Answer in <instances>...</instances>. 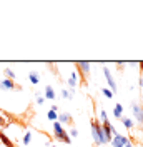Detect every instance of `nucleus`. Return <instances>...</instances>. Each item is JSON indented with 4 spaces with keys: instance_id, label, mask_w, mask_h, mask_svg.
<instances>
[{
    "instance_id": "b1692460",
    "label": "nucleus",
    "mask_w": 143,
    "mask_h": 147,
    "mask_svg": "<svg viewBox=\"0 0 143 147\" xmlns=\"http://www.w3.org/2000/svg\"><path fill=\"white\" fill-rule=\"evenodd\" d=\"M140 65H142V69H143V62H142V64H140Z\"/></svg>"
},
{
    "instance_id": "20e7f679",
    "label": "nucleus",
    "mask_w": 143,
    "mask_h": 147,
    "mask_svg": "<svg viewBox=\"0 0 143 147\" xmlns=\"http://www.w3.org/2000/svg\"><path fill=\"white\" fill-rule=\"evenodd\" d=\"M17 85L13 80H10V79H5V80H0V89H5V90H12V89H15Z\"/></svg>"
},
{
    "instance_id": "f257e3e1",
    "label": "nucleus",
    "mask_w": 143,
    "mask_h": 147,
    "mask_svg": "<svg viewBox=\"0 0 143 147\" xmlns=\"http://www.w3.org/2000/svg\"><path fill=\"white\" fill-rule=\"evenodd\" d=\"M92 136H93V140H95V144H98V146H102V144H107V139H105V134H103V129H102V125H100L97 120H92Z\"/></svg>"
},
{
    "instance_id": "4be33fe9",
    "label": "nucleus",
    "mask_w": 143,
    "mask_h": 147,
    "mask_svg": "<svg viewBox=\"0 0 143 147\" xmlns=\"http://www.w3.org/2000/svg\"><path fill=\"white\" fill-rule=\"evenodd\" d=\"M102 120L107 122V112H105V110H102Z\"/></svg>"
},
{
    "instance_id": "2eb2a0df",
    "label": "nucleus",
    "mask_w": 143,
    "mask_h": 147,
    "mask_svg": "<svg viewBox=\"0 0 143 147\" xmlns=\"http://www.w3.org/2000/svg\"><path fill=\"white\" fill-rule=\"evenodd\" d=\"M30 82L32 84H38V74L37 72H30Z\"/></svg>"
},
{
    "instance_id": "6e6552de",
    "label": "nucleus",
    "mask_w": 143,
    "mask_h": 147,
    "mask_svg": "<svg viewBox=\"0 0 143 147\" xmlns=\"http://www.w3.org/2000/svg\"><path fill=\"white\" fill-rule=\"evenodd\" d=\"M0 142H3V146H7V147H15V146H13V142H12V140H10V139L2 132V129H0Z\"/></svg>"
},
{
    "instance_id": "1a4fd4ad",
    "label": "nucleus",
    "mask_w": 143,
    "mask_h": 147,
    "mask_svg": "<svg viewBox=\"0 0 143 147\" xmlns=\"http://www.w3.org/2000/svg\"><path fill=\"white\" fill-rule=\"evenodd\" d=\"M45 99H48V100H53L55 99V92H53V87L52 85H47L45 87Z\"/></svg>"
},
{
    "instance_id": "4468645a",
    "label": "nucleus",
    "mask_w": 143,
    "mask_h": 147,
    "mask_svg": "<svg viewBox=\"0 0 143 147\" xmlns=\"http://www.w3.org/2000/svg\"><path fill=\"white\" fill-rule=\"evenodd\" d=\"M113 114H115L116 119H122V105L118 104V105H115V110H113Z\"/></svg>"
},
{
    "instance_id": "aec40b11",
    "label": "nucleus",
    "mask_w": 143,
    "mask_h": 147,
    "mask_svg": "<svg viewBox=\"0 0 143 147\" xmlns=\"http://www.w3.org/2000/svg\"><path fill=\"white\" fill-rule=\"evenodd\" d=\"M43 100H45V97H42V95H40V94H37V102H38V104H40V105H42V104H43Z\"/></svg>"
},
{
    "instance_id": "0eeeda50",
    "label": "nucleus",
    "mask_w": 143,
    "mask_h": 147,
    "mask_svg": "<svg viewBox=\"0 0 143 147\" xmlns=\"http://www.w3.org/2000/svg\"><path fill=\"white\" fill-rule=\"evenodd\" d=\"M133 114H135V117H136L138 122H143V110L140 109V105L133 104Z\"/></svg>"
},
{
    "instance_id": "a211bd4d",
    "label": "nucleus",
    "mask_w": 143,
    "mask_h": 147,
    "mask_svg": "<svg viewBox=\"0 0 143 147\" xmlns=\"http://www.w3.org/2000/svg\"><path fill=\"white\" fill-rule=\"evenodd\" d=\"M103 95H105V97H108V99H110V97H113V92L112 90H108V89H103Z\"/></svg>"
},
{
    "instance_id": "ddd939ff",
    "label": "nucleus",
    "mask_w": 143,
    "mask_h": 147,
    "mask_svg": "<svg viewBox=\"0 0 143 147\" xmlns=\"http://www.w3.org/2000/svg\"><path fill=\"white\" fill-rule=\"evenodd\" d=\"M120 120H122V122L125 124V127H128V129H132V127H133V120H130L128 117H122Z\"/></svg>"
},
{
    "instance_id": "9d476101",
    "label": "nucleus",
    "mask_w": 143,
    "mask_h": 147,
    "mask_svg": "<svg viewBox=\"0 0 143 147\" xmlns=\"http://www.w3.org/2000/svg\"><path fill=\"white\" fill-rule=\"evenodd\" d=\"M77 67H78L80 74L83 72L85 75H87V74L90 72V64H88V62H78V64H77Z\"/></svg>"
},
{
    "instance_id": "9b49d317",
    "label": "nucleus",
    "mask_w": 143,
    "mask_h": 147,
    "mask_svg": "<svg viewBox=\"0 0 143 147\" xmlns=\"http://www.w3.org/2000/svg\"><path fill=\"white\" fill-rule=\"evenodd\" d=\"M9 124H10V120L5 119V112H2V110H0V129H5Z\"/></svg>"
},
{
    "instance_id": "f8f14e48",
    "label": "nucleus",
    "mask_w": 143,
    "mask_h": 147,
    "mask_svg": "<svg viewBox=\"0 0 143 147\" xmlns=\"http://www.w3.org/2000/svg\"><path fill=\"white\" fill-rule=\"evenodd\" d=\"M58 119H60V122H58V124H67V122L70 124V122H72L70 114H60V117H58Z\"/></svg>"
},
{
    "instance_id": "f3484780",
    "label": "nucleus",
    "mask_w": 143,
    "mask_h": 147,
    "mask_svg": "<svg viewBox=\"0 0 143 147\" xmlns=\"http://www.w3.org/2000/svg\"><path fill=\"white\" fill-rule=\"evenodd\" d=\"M48 119L53 120V122H55V119H58V117H57V112H55V110H48Z\"/></svg>"
},
{
    "instance_id": "423d86ee",
    "label": "nucleus",
    "mask_w": 143,
    "mask_h": 147,
    "mask_svg": "<svg viewBox=\"0 0 143 147\" xmlns=\"http://www.w3.org/2000/svg\"><path fill=\"white\" fill-rule=\"evenodd\" d=\"M103 72H105V77H107V82H108V85L112 87V92H113V90H116V84H115V80L112 79V74L108 72V69H107V67L103 69Z\"/></svg>"
},
{
    "instance_id": "5701e85b",
    "label": "nucleus",
    "mask_w": 143,
    "mask_h": 147,
    "mask_svg": "<svg viewBox=\"0 0 143 147\" xmlns=\"http://www.w3.org/2000/svg\"><path fill=\"white\" fill-rule=\"evenodd\" d=\"M125 147H132V144H130V142H126V146Z\"/></svg>"
},
{
    "instance_id": "393cba45",
    "label": "nucleus",
    "mask_w": 143,
    "mask_h": 147,
    "mask_svg": "<svg viewBox=\"0 0 143 147\" xmlns=\"http://www.w3.org/2000/svg\"><path fill=\"white\" fill-rule=\"evenodd\" d=\"M142 85H143V80H142Z\"/></svg>"
},
{
    "instance_id": "6ab92c4d",
    "label": "nucleus",
    "mask_w": 143,
    "mask_h": 147,
    "mask_svg": "<svg viewBox=\"0 0 143 147\" xmlns=\"http://www.w3.org/2000/svg\"><path fill=\"white\" fill-rule=\"evenodd\" d=\"M30 139H32V134H30V132H27V134H25V137H23V144H27V146H28Z\"/></svg>"
},
{
    "instance_id": "39448f33",
    "label": "nucleus",
    "mask_w": 143,
    "mask_h": 147,
    "mask_svg": "<svg viewBox=\"0 0 143 147\" xmlns=\"http://www.w3.org/2000/svg\"><path fill=\"white\" fill-rule=\"evenodd\" d=\"M102 129H103V134H105V139L108 140H112V125H110V122H103V125H102Z\"/></svg>"
},
{
    "instance_id": "7ed1b4c3",
    "label": "nucleus",
    "mask_w": 143,
    "mask_h": 147,
    "mask_svg": "<svg viewBox=\"0 0 143 147\" xmlns=\"http://www.w3.org/2000/svg\"><path fill=\"white\" fill-rule=\"evenodd\" d=\"M126 142H128V139L120 136V134H116L115 137H113V147H125Z\"/></svg>"
},
{
    "instance_id": "f03ea898",
    "label": "nucleus",
    "mask_w": 143,
    "mask_h": 147,
    "mask_svg": "<svg viewBox=\"0 0 143 147\" xmlns=\"http://www.w3.org/2000/svg\"><path fill=\"white\" fill-rule=\"evenodd\" d=\"M53 130H55V139L57 140H60V142H65V144H70L72 139L68 137V134L63 130L62 124H58V122H53Z\"/></svg>"
},
{
    "instance_id": "412c9836",
    "label": "nucleus",
    "mask_w": 143,
    "mask_h": 147,
    "mask_svg": "<svg viewBox=\"0 0 143 147\" xmlns=\"http://www.w3.org/2000/svg\"><path fill=\"white\" fill-rule=\"evenodd\" d=\"M75 84H77V75L73 74V75H72V79H70V85H75Z\"/></svg>"
},
{
    "instance_id": "dca6fc26",
    "label": "nucleus",
    "mask_w": 143,
    "mask_h": 147,
    "mask_svg": "<svg viewBox=\"0 0 143 147\" xmlns=\"http://www.w3.org/2000/svg\"><path fill=\"white\" fill-rule=\"evenodd\" d=\"M3 72H5V75L9 77L10 80H13V79H15V74H13V70H10V69H5Z\"/></svg>"
}]
</instances>
